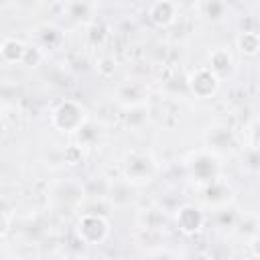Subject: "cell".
<instances>
[{"label":"cell","instance_id":"ac0fdd59","mask_svg":"<svg viewBox=\"0 0 260 260\" xmlns=\"http://www.w3.org/2000/svg\"><path fill=\"white\" fill-rule=\"evenodd\" d=\"M225 10H228L225 0H203V14L211 22L221 20L225 16Z\"/></svg>","mask_w":260,"mask_h":260},{"label":"cell","instance_id":"7c38bea8","mask_svg":"<svg viewBox=\"0 0 260 260\" xmlns=\"http://www.w3.org/2000/svg\"><path fill=\"white\" fill-rule=\"evenodd\" d=\"M205 144L207 148H211L213 152H219V150H230L234 146V134L228 126H221V124H213L207 128L205 132Z\"/></svg>","mask_w":260,"mask_h":260},{"label":"cell","instance_id":"3957f363","mask_svg":"<svg viewBox=\"0 0 260 260\" xmlns=\"http://www.w3.org/2000/svg\"><path fill=\"white\" fill-rule=\"evenodd\" d=\"M158 165L148 150H130L122 160V175L134 185L150 183L156 177Z\"/></svg>","mask_w":260,"mask_h":260},{"label":"cell","instance_id":"4fadbf2b","mask_svg":"<svg viewBox=\"0 0 260 260\" xmlns=\"http://www.w3.org/2000/svg\"><path fill=\"white\" fill-rule=\"evenodd\" d=\"M203 191H205L203 199H205L209 205H223V203L230 201V187L221 181V177L215 179V181H211V183H207V185L203 187Z\"/></svg>","mask_w":260,"mask_h":260},{"label":"cell","instance_id":"ffe728a7","mask_svg":"<svg viewBox=\"0 0 260 260\" xmlns=\"http://www.w3.org/2000/svg\"><path fill=\"white\" fill-rule=\"evenodd\" d=\"M75 134H77V138H79V144H81L83 148L91 146V144L98 140V136H100L98 128H95V126H93L89 120H87V122H85V124H83V126H81V128H79Z\"/></svg>","mask_w":260,"mask_h":260},{"label":"cell","instance_id":"8fae6325","mask_svg":"<svg viewBox=\"0 0 260 260\" xmlns=\"http://www.w3.org/2000/svg\"><path fill=\"white\" fill-rule=\"evenodd\" d=\"M116 98H118V102H120L122 106L132 108V106H140V104L146 102L148 89H146V85H142V83H138V81H128V83H124V85L118 87Z\"/></svg>","mask_w":260,"mask_h":260},{"label":"cell","instance_id":"8992f818","mask_svg":"<svg viewBox=\"0 0 260 260\" xmlns=\"http://www.w3.org/2000/svg\"><path fill=\"white\" fill-rule=\"evenodd\" d=\"M175 221H177V228L185 234V236H195L201 232L203 223H205V215L203 211L193 205V203H185L177 209V215H175Z\"/></svg>","mask_w":260,"mask_h":260},{"label":"cell","instance_id":"e0dca14e","mask_svg":"<svg viewBox=\"0 0 260 260\" xmlns=\"http://www.w3.org/2000/svg\"><path fill=\"white\" fill-rule=\"evenodd\" d=\"M146 122H148V108H146V104L128 108V112H126V126H128V128L138 130V128H142Z\"/></svg>","mask_w":260,"mask_h":260},{"label":"cell","instance_id":"ba28073f","mask_svg":"<svg viewBox=\"0 0 260 260\" xmlns=\"http://www.w3.org/2000/svg\"><path fill=\"white\" fill-rule=\"evenodd\" d=\"M83 185L79 181H73V179H67V181H61L55 185L53 189V197L59 205H65V207H73V205H79L83 201Z\"/></svg>","mask_w":260,"mask_h":260},{"label":"cell","instance_id":"2e32d148","mask_svg":"<svg viewBox=\"0 0 260 260\" xmlns=\"http://www.w3.org/2000/svg\"><path fill=\"white\" fill-rule=\"evenodd\" d=\"M37 39H39V43H41L39 47H43V49H55V47L61 45L63 35H61V30H59L57 26H53V24H43V26L37 28Z\"/></svg>","mask_w":260,"mask_h":260},{"label":"cell","instance_id":"d4e9b609","mask_svg":"<svg viewBox=\"0 0 260 260\" xmlns=\"http://www.w3.org/2000/svg\"><path fill=\"white\" fill-rule=\"evenodd\" d=\"M248 248H250V254H252V256L260 258V232H258V234H254V236L250 238Z\"/></svg>","mask_w":260,"mask_h":260},{"label":"cell","instance_id":"30bf717a","mask_svg":"<svg viewBox=\"0 0 260 260\" xmlns=\"http://www.w3.org/2000/svg\"><path fill=\"white\" fill-rule=\"evenodd\" d=\"M28 45L20 39L14 37H4L2 47H0V59L4 65H22L26 57Z\"/></svg>","mask_w":260,"mask_h":260},{"label":"cell","instance_id":"4316f807","mask_svg":"<svg viewBox=\"0 0 260 260\" xmlns=\"http://www.w3.org/2000/svg\"><path fill=\"white\" fill-rule=\"evenodd\" d=\"M258 100H260V89H258Z\"/></svg>","mask_w":260,"mask_h":260},{"label":"cell","instance_id":"9a60e30c","mask_svg":"<svg viewBox=\"0 0 260 260\" xmlns=\"http://www.w3.org/2000/svg\"><path fill=\"white\" fill-rule=\"evenodd\" d=\"M236 43H238V51L244 57H256V55H260V32H256V30H244L238 37Z\"/></svg>","mask_w":260,"mask_h":260},{"label":"cell","instance_id":"44dd1931","mask_svg":"<svg viewBox=\"0 0 260 260\" xmlns=\"http://www.w3.org/2000/svg\"><path fill=\"white\" fill-rule=\"evenodd\" d=\"M67 12L73 20H85L89 16V4L87 0H69Z\"/></svg>","mask_w":260,"mask_h":260},{"label":"cell","instance_id":"cb8c5ba5","mask_svg":"<svg viewBox=\"0 0 260 260\" xmlns=\"http://www.w3.org/2000/svg\"><path fill=\"white\" fill-rule=\"evenodd\" d=\"M114 71H116V61L112 57H102L98 61V73L102 77H110V75H114Z\"/></svg>","mask_w":260,"mask_h":260},{"label":"cell","instance_id":"9c48e42d","mask_svg":"<svg viewBox=\"0 0 260 260\" xmlns=\"http://www.w3.org/2000/svg\"><path fill=\"white\" fill-rule=\"evenodd\" d=\"M207 67L219 77H228L232 71H234V55L228 47H215L209 51L207 55Z\"/></svg>","mask_w":260,"mask_h":260},{"label":"cell","instance_id":"603a6c76","mask_svg":"<svg viewBox=\"0 0 260 260\" xmlns=\"http://www.w3.org/2000/svg\"><path fill=\"white\" fill-rule=\"evenodd\" d=\"M43 59H45L43 47H39V45H30L28 51H26V57H24V63H22V65H26V67H37Z\"/></svg>","mask_w":260,"mask_h":260},{"label":"cell","instance_id":"7402d4cb","mask_svg":"<svg viewBox=\"0 0 260 260\" xmlns=\"http://www.w3.org/2000/svg\"><path fill=\"white\" fill-rule=\"evenodd\" d=\"M242 160H244V165L250 169V171H260V148H256V146H248V150H246V154H242Z\"/></svg>","mask_w":260,"mask_h":260},{"label":"cell","instance_id":"6da1fadb","mask_svg":"<svg viewBox=\"0 0 260 260\" xmlns=\"http://www.w3.org/2000/svg\"><path fill=\"white\" fill-rule=\"evenodd\" d=\"M187 173L189 177L199 185V187H205L207 183L219 179L221 175V162H219V154L213 152L211 148H199V150H193L189 156H187Z\"/></svg>","mask_w":260,"mask_h":260},{"label":"cell","instance_id":"52a82bcc","mask_svg":"<svg viewBox=\"0 0 260 260\" xmlns=\"http://www.w3.org/2000/svg\"><path fill=\"white\" fill-rule=\"evenodd\" d=\"M179 14V4L173 0H156L148 8V20L158 28H169Z\"/></svg>","mask_w":260,"mask_h":260},{"label":"cell","instance_id":"484cf974","mask_svg":"<svg viewBox=\"0 0 260 260\" xmlns=\"http://www.w3.org/2000/svg\"><path fill=\"white\" fill-rule=\"evenodd\" d=\"M252 146L260 148V122H256L252 128Z\"/></svg>","mask_w":260,"mask_h":260},{"label":"cell","instance_id":"d6986e66","mask_svg":"<svg viewBox=\"0 0 260 260\" xmlns=\"http://www.w3.org/2000/svg\"><path fill=\"white\" fill-rule=\"evenodd\" d=\"M83 160H85V154H83V146L81 144H69V146H65V150H63V162L67 167H79V165H83Z\"/></svg>","mask_w":260,"mask_h":260},{"label":"cell","instance_id":"5bb4252c","mask_svg":"<svg viewBox=\"0 0 260 260\" xmlns=\"http://www.w3.org/2000/svg\"><path fill=\"white\" fill-rule=\"evenodd\" d=\"M134 183H130L128 179H120L118 183L112 185L110 189V199L116 205H128L134 199Z\"/></svg>","mask_w":260,"mask_h":260},{"label":"cell","instance_id":"5b68a950","mask_svg":"<svg viewBox=\"0 0 260 260\" xmlns=\"http://www.w3.org/2000/svg\"><path fill=\"white\" fill-rule=\"evenodd\" d=\"M219 83H221V79L207 65L195 67L187 75V87H189V91L197 100H209V98H213L217 93V89H219Z\"/></svg>","mask_w":260,"mask_h":260},{"label":"cell","instance_id":"7a4b0ae2","mask_svg":"<svg viewBox=\"0 0 260 260\" xmlns=\"http://www.w3.org/2000/svg\"><path fill=\"white\" fill-rule=\"evenodd\" d=\"M112 234L110 219L98 211H85L75 221V236L85 246H100Z\"/></svg>","mask_w":260,"mask_h":260},{"label":"cell","instance_id":"277c9868","mask_svg":"<svg viewBox=\"0 0 260 260\" xmlns=\"http://www.w3.org/2000/svg\"><path fill=\"white\" fill-rule=\"evenodd\" d=\"M87 120V110L77 100H63L51 112V126L63 134H75Z\"/></svg>","mask_w":260,"mask_h":260}]
</instances>
